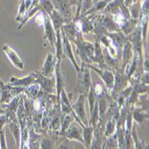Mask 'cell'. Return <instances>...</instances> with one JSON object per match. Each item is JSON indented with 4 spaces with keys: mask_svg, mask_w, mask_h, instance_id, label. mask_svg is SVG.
<instances>
[{
    "mask_svg": "<svg viewBox=\"0 0 149 149\" xmlns=\"http://www.w3.org/2000/svg\"><path fill=\"white\" fill-rule=\"evenodd\" d=\"M0 148H7L6 143V135L4 129L0 131Z\"/></svg>",
    "mask_w": 149,
    "mask_h": 149,
    "instance_id": "cell-37",
    "label": "cell"
},
{
    "mask_svg": "<svg viewBox=\"0 0 149 149\" xmlns=\"http://www.w3.org/2000/svg\"><path fill=\"white\" fill-rule=\"evenodd\" d=\"M32 1L33 0H21L19 10H18V15L15 18V20L17 22H21L26 12L28 11L30 9V7L31 6Z\"/></svg>",
    "mask_w": 149,
    "mask_h": 149,
    "instance_id": "cell-24",
    "label": "cell"
},
{
    "mask_svg": "<svg viewBox=\"0 0 149 149\" xmlns=\"http://www.w3.org/2000/svg\"><path fill=\"white\" fill-rule=\"evenodd\" d=\"M35 21H36V22H37L38 25H43V23H44V13L41 12V13H39V15H38L36 16Z\"/></svg>",
    "mask_w": 149,
    "mask_h": 149,
    "instance_id": "cell-39",
    "label": "cell"
},
{
    "mask_svg": "<svg viewBox=\"0 0 149 149\" xmlns=\"http://www.w3.org/2000/svg\"><path fill=\"white\" fill-rule=\"evenodd\" d=\"M133 54L134 52H133L132 45L127 39L123 46V48H121V56H123V67H121V70L125 72V69L130 63L133 57Z\"/></svg>",
    "mask_w": 149,
    "mask_h": 149,
    "instance_id": "cell-14",
    "label": "cell"
},
{
    "mask_svg": "<svg viewBox=\"0 0 149 149\" xmlns=\"http://www.w3.org/2000/svg\"><path fill=\"white\" fill-rule=\"evenodd\" d=\"M36 73V82L39 84L40 88L47 92V94H53L56 88V78H47L40 74L38 72H35Z\"/></svg>",
    "mask_w": 149,
    "mask_h": 149,
    "instance_id": "cell-8",
    "label": "cell"
},
{
    "mask_svg": "<svg viewBox=\"0 0 149 149\" xmlns=\"http://www.w3.org/2000/svg\"><path fill=\"white\" fill-rule=\"evenodd\" d=\"M40 90V86L38 83L34 82L32 84H31L28 87H25L24 90H23V94L31 100H35L38 97V94Z\"/></svg>",
    "mask_w": 149,
    "mask_h": 149,
    "instance_id": "cell-21",
    "label": "cell"
},
{
    "mask_svg": "<svg viewBox=\"0 0 149 149\" xmlns=\"http://www.w3.org/2000/svg\"><path fill=\"white\" fill-rule=\"evenodd\" d=\"M92 85L90 77V71L87 63H82L79 72H78V86L77 88L79 93L88 95V92Z\"/></svg>",
    "mask_w": 149,
    "mask_h": 149,
    "instance_id": "cell-3",
    "label": "cell"
},
{
    "mask_svg": "<svg viewBox=\"0 0 149 149\" xmlns=\"http://www.w3.org/2000/svg\"><path fill=\"white\" fill-rule=\"evenodd\" d=\"M40 136L35 130L32 125L29 126V139H28V148H39Z\"/></svg>",
    "mask_w": 149,
    "mask_h": 149,
    "instance_id": "cell-19",
    "label": "cell"
},
{
    "mask_svg": "<svg viewBox=\"0 0 149 149\" xmlns=\"http://www.w3.org/2000/svg\"><path fill=\"white\" fill-rule=\"evenodd\" d=\"M87 66L89 69H92L96 72L103 79L104 81V85L106 88V90L108 91V93L112 92L113 88V84H114V72L110 70V69H100V68H97L93 65L90 64H87Z\"/></svg>",
    "mask_w": 149,
    "mask_h": 149,
    "instance_id": "cell-5",
    "label": "cell"
},
{
    "mask_svg": "<svg viewBox=\"0 0 149 149\" xmlns=\"http://www.w3.org/2000/svg\"><path fill=\"white\" fill-rule=\"evenodd\" d=\"M123 3L126 6L130 7V6L133 3V0H123Z\"/></svg>",
    "mask_w": 149,
    "mask_h": 149,
    "instance_id": "cell-40",
    "label": "cell"
},
{
    "mask_svg": "<svg viewBox=\"0 0 149 149\" xmlns=\"http://www.w3.org/2000/svg\"><path fill=\"white\" fill-rule=\"evenodd\" d=\"M102 148H118V141H117L116 133L113 134L110 137L106 138V140L102 145Z\"/></svg>",
    "mask_w": 149,
    "mask_h": 149,
    "instance_id": "cell-31",
    "label": "cell"
},
{
    "mask_svg": "<svg viewBox=\"0 0 149 149\" xmlns=\"http://www.w3.org/2000/svg\"><path fill=\"white\" fill-rule=\"evenodd\" d=\"M9 129L11 130L13 137H15L16 145L20 146V142H21V128L18 120H11L7 123Z\"/></svg>",
    "mask_w": 149,
    "mask_h": 149,
    "instance_id": "cell-23",
    "label": "cell"
},
{
    "mask_svg": "<svg viewBox=\"0 0 149 149\" xmlns=\"http://www.w3.org/2000/svg\"><path fill=\"white\" fill-rule=\"evenodd\" d=\"M87 98L88 100L89 109H90V114H91V113H92V111L94 109L95 104H96V102H97V97L96 93H95V90H94V88H93L92 85H91V87H90V88H89V90L88 92Z\"/></svg>",
    "mask_w": 149,
    "mask_h": 149,
    "instance_id": "cell-32",
    "label": "cell"
},
{
    "mask_svg": "<svg viewBox=\"0 0 149 149\" xmlns=\"http://www.w3.org/2000/svg\"><path fill=\"white\" fill-rule=\"evenodd\" d=\"M116 131V120L113 118L108 119V120L105 123V128H104V137H110L113 134H114Z\"/></svg>",
    "mask_w": 149,
    "mask_h": 149,
    "instance_id": "cell-29",
    "label": "cell"
},
{
    "mask_svg": "<svg viewBox=\"0 0 149 149\" xmlns=\"http://www.w3.org/2000/svg\"><path fill=\"white\" fill-rule=\"evenodd\" d=\"M110 1L111 0H99V1H97V3H94L92 7L85 13L84 15H93V13H97V12L103 11Z\"/></svg>",
    "mask_w": 149,
    "mask_h": 149,
    "instance_id": "cell-27",
    "label": "cell"
},
{
    "mask_svg": "<svg viewBox=\"0 0 149 149\" xmlns=\"http://www.w3.org/2000/svg\"><path fill=\"white\" fill-rule=\"evenodd\" d=\"M130 13L131 19H136V20H140V15H141V1L138 0L136 2H133L130 6Z\"/></svg>",
    "mask_w": 149,
    "mask_h": 149,
    "instance_id": "cell-26",
    "label": "cell"
},
{
    "mask_svg": "<svg viewBox=\"0 0 149 149\" xmlns=\"http://www.w3.org/2000/svg\"><path fill=\"white\" fill-rule=\"evenodd\" d=\"M61 35H62V41H63V55H64V56H66L71 61V63L74 66L75 70L77 71V72H79V70H80V67L76 63V60H75L74 55H73V51H72V46H71V43H70V40L62 31H61Z\"/></svg>",
    "mask_w": 149,
    "mask_h": 149,
    "instance_id": "cell-12",
    "label": "cell"
},
{
    "mask_svg": "<svg viewBox=\"0 0 149 149\" xmlns=\"http://www.w3.org/2000/svg\"><path fill=\"white\" fill-rule=\"evenodd\" d=\"M48 15L50 17L51 22L53 24V27H54V29H55V31H60L62 25L66 22L65 20L63 19V17L60 15V13L56 9H54Z\"/></svg>",
    "mask_w": 149,
    "mask_h": 149,
    "instance_id": "cell-18",
    "label": "cell"
},
{
    "mask_svg": "<svg viewBox=\"0 0 149 149\" xmlns=\"http://www.w3.org/2000/svg\"><path fill=\"white\" fill-rule=\"evenodd\" d=\"M72 42H74V44L77 46L76 53L80 57L82 63L90 64L92 63V58L94 56V51H95L94 44L86 41L83 38L82 33L80 31L77 32L76 37L72 40Z\"/></svg>",
    "mask_w": 149,
    "mask_h": 149,
    "instance_id": "cell-1",
    "label": "cell"
},
{
    "mask_svg": "<svg viewBox=\"0 0 149 149\" xmlns=\"http://www.w3.org/2000/svg\"><path fill=\"white\" fill-rule=\"evenodd\" d=\"M87 99V95L83 93H79L78 100L73 104H71L72 111L75 113L77 117L79 119V120L85 126L88 124L87 113L85 111V102Z\"/></svg>",
    "mask_w": 149,
    "mask_h": 149,
    "instance_id": "cell-6",
    "label": "cell"
},
{
    "mask_svg": "<svg viewBox=\"0 0 149 149\" xmlns=\"http://www.w3.org/2000/svg\"><path fill=\"white\" fill-rule=\"evenodd\" d=\"M95 46V51H94V56L92 58V63H96L98 64V68L100 69H106L108 67L105 65L104 61V56H103V50L102 47L99 41L96 40V42L94 44ZM109 69V68H108Z\"/></svg>",
    "mask_w": 149,
    "mask_h": 149,
    "instance_id": "cell-16",
    "label": "cell"
},
{
    "mask_svg": "<svg viewBox=\"0 0 149 149\" xmlns=\"http://www.w3.org/2000/svg\"><path fill=\"white\" fill-rule=\"evenodd\" d=\"M74 120V117L72 114H63L62 113V118H61V130L60 132L55 131L56 134L57 135H62L68 127L70 126V124L72 123Z\"/></svg>",
    "mask_w": 149,
    "mask_h": 149,
    "instance_id": "cell-25",
    "label": "cell"
},
{
    "mask_svg": "<svg viewBox=\"0 0 149 149\" xmlns=\"http://www.w3.org/2000/svg\"><path fill=\"white\" fill-rule=\"evenodd\" d=\"M148 78H149V73L148 72H143V73L141 74V76L139 77V80L140 82L148 85Z\"/></svg>",
    "mask_w": 149,
    "mask_h": 149,
    "instance_id": "cell-38",
    "label": "cell"
},
{
    "mask_svg": "<svg viewBox=\"0 0 149 149\" xmlns=\"http://www.w3.org/2000/svg\"><path fill=\"white\" fill-rule=\"evenodd\" d=\"M112 97L109 96L108 91H104L103 94H101L100 96L97 97V106H98V113H99V124L103 123V120L104 119L105 113L109 107V104L112 101Z\"/></svg>",
    "mask_w": 149,
    "mask_h": 149,
    "instance_id": "cell-10",
    "label": "cell"
},
{
    "mask_svg": "<svg viewBox=\"0 0 149 149\" xmlns=\"http://www.w3.org/2000/svg\"><path fill=\"white\" fill-rule=\"evenodd\" d=\"M39 148H53L52 141L49 139H43L42 141L39 143Z\"/></svg>",
    "mask_w": 149,
    "mask_h": 149,
    "instance_id": "cell-36",
    "label": "cell"
},
{
    "mask_svg": "<svg viewBox=\"0 0 149 149\" xmlns=\"http://www.w3.org/2000/svg\"><path fill=\"white\" fill-rule=\"evenodd\" d=\"M57 148H73V145L71 142V139H68L64 137V139L62 140L61 144L58 146Z\"/></svg>",
    "mask_w": 149,
    "mask_h": 149,
    "instance_id": "cell-35",
    "label": "cell"
},
{
    "mask_svg": "<svg viewBox=\"0 0 149 149\" xmlns=\"http://www.w3.org/2000/svg\"><path fill=\"white\" fill-rule=\"evenodd\" d=\"M132 118L135 123H138L139 124H143L145 120L148 119V112L141 109V108H136V109L133 108Z\"/></svg>",
    "mask_w": 149,
    "mask_h": 149,
    "instance_id": "cell-22",
    "label": "cell"
},
{
    "mask_svg": "<svg viewBox=\"0 0 149 149\" xmlns=\"http://www.w3.org/2000/svg\"><path fill=\"white\" fill-rule=\"evenodd\" d=\"M129 83H130V78L128 77L126 72L123 70H120V71L116 70L114 73L113 88L111 92L112 98L114 99L120 91H123L126 87L129 86Z\"/></svg>",
    "mask_w": 149,
    "mask_h": 149,
    "instance_id": "cell-4",
    "label": "cell"
},
{
    "mask_svg": "<svg viewBox=\"0 0 149 149\" xmlns=\"http://www.w3.org/2000/svg\"><path fill=\"white\" fill-rule=\"evenodd\" d=\"M2 49L6 53V55L7 56V57L9 58V60L12 62V63L13 65L17 67V68L20 70L24 69V63L22 62L20 56L11 47H9L8 45H5V46H3Z\"/></svg>",
    "mask_w": 149,
    "mask_h": 149,
    "instance_id": "cell-13",
    "label": "cell"
},
{
    "mask_svg": "<svg viewBox=\"0 0 149 149\" xmlns=\"http://www.w3.org/2000/svg\"><path fill=\"white\" fill-rule=\"evenodd\" d=\"M38 5L39 6L40 12L46 13L47 15H49V13L55 9L51 0H38Z\"/></svg>",
    "mask_w": 149,
    "mask_h": 149,
    "instance_id": "cell-30",
    "label": "cell"
},
{
    "mask_svg": "<svg viewBox=\"0 0 149 149\" xmlns=\"http://www.w3.org/2000/svg\"><path fill=\"white\" fill-rule=\"evenodd\" d=\"M93 136H94V128L90 123L82 127V137L84 140V146H86V148L90 147Z\"/></svg>",
    "mask_w": 149,
    "mask_h": 149,
    "instance_id": "cell-20",
    "label": "cell"
},
{
    "mask_svg": "<svg viewBox=\"0 0 149 149\" xmlns=\"http://www.w3.org/2000/svg\"><path fill=\"white\" fill-rule=\"evenodd\" d=\"M62 136L65 137L68 139L77 140L84 145V140L82 137V128H81V126L77 121H72L68 127V129L62 134Z\"/></svg>",
    "mask_w": 149,
    "mask_h": 149,
    "instance_id": "cell-7",
    "label": "cell"
},
{
    "mask_svg": "<svg viewBox=\"0 0 149 149\" xmlns=\"http://www.w3.org/2000/svg\"><path fill=\"white\" fill-rule=\"evenodd\" d=\"M140 24V20H136V19H125L123 22L119 25V28L120 31L123 32L125 36H128L130 34L135 28Z\"/></svg>",
    "mask_w": 149,
    "mask_h": 149,
    "instance_id": "cell-17",
    "label": "cell"
},
{
    "mask_svg": "<svg viewBox=\"0 0 149 149\" xmlns=\"http://www.w3.org/2000/svg\"><path fill=\"white\" fill-rule=\"evenodd\" d=\"M4 85V82L1 80V79H0V95H1V89H2V86Z\"/></svg>",
    "mask_w": 149,
    "mask_h": 149,
    "instance_id": "cell-41",
    "label": "cell"
},
{
    "mask_svg": "<svg viewBox=\"0 0 149 149\" xmlns=\"http://www.w3.org/2000/svg\"><path fill=\"white\" fill-rule=\"evenodd\" d=\"M36 82V73L33 72V73H31L30 75L26 76L24 78H21V79H18V78H15V77H12L10 79V81H9V85L11 86H16V87H28L30 86L31 84Z\"/></svg>",
    "mask_w": 149,
    "mask_h": 149,
    "instance_id": "cell-15",
    "label": "cell"
},
{
    "mask_svg": "<svg viewBox=\"0 0 149 149\" xmlns=\"http://www.w3.org/2000/svg\"><path fill=\"white\" fill-rule=\"evenodd\" d=\"M130 135H131V139L134 144V148H148L147 146L144 145L140 139L138 137L137 134V129H136V123L135 121L132 123V128H131V131H130Z\"/></svg>",
    "mask_w": 149,
    "mask_h": 149,
    "instance_id": "cell-28",
    "label": "cell"
},
{
    "mask_svg": "<svg viewBox=\"0 0 149 149\" xmlns=\"http://www.w3.org/2000/svg\"><path fill=\"white\" fill-rule=\"evenodd\" d=\"M57 63V59L55 55L49 53L45 59V62L43 63V66L41 70H40L39 73L42 74L45 77L47 78H52L55 74V70H56V65Z\"/></svg>",
    "mask_w": 149,
    "mask_h": 149,
    "instance_id": "cell-9",
    "label": "cell"
},
{
    "mask_svg": "<svg viewBox=\"0 0 149 149\" xmlns=\"http://www.w3.org/2000/svg\"><path fill=\"white\" fill-rule=\"evenodd\" d=\"M44 13V38L49 42V44L51 45V47H55L56 45V31L54 29L53 24L51 22L50 17L47 13Z\"/></svg>",
    "mask_w": 149,
    "mask_h": 149,
    "instance_id": "cell-11",
    "label": "cell"
},
{
    "mask_svg": "<svg viewBox=\"0 0 149 149\" xmlns=\"http://www.w3.org/2000/svg\"><path fill=\"white\" fill-rule=\"evenodd\" d=\"M55 9L63 17L66 22L72 21V6L77 4V0H51Z\"/></svg>",
    "mask_w": 149,
    "mask_h": 149,
    "instance_id": "cell-2",
    "label": "cell"
},
{
    "mask_svg": "<svg viewBox=\"0 0 149 149\" xmlns=\"http://www.w3.org/2000/svg\"><path fill=\"white\" fill-rule=\"evenodd\" d=\"M148 10H149V0H142L141 2V15L140 20L142 17L148 16Z\"/></svg>",
    "mask_w": 149,
    "mask_h": 149,
    "instance_id": "cell-34",
    "label": "cell"
},
{
    "mask_svg": "<svg viewBox=\"0 0 149 149\" xmlns=\"http://www.w3.org/2000/svg\"><path fill=\"white\" fill-rule=\"evenodd\" d=\"M94 4V0H83L82 4H81V9H80V13L79 16L84 15L85 13L92 7Z\"/></svg>",
    "mask_w": 149,
    "mask_h": 149,
    "instance_id": "cell-33",
    "label": "cell"
}]
</instances>
